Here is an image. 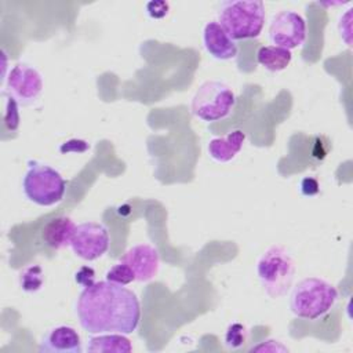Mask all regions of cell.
<instances>
[{"instance_id": "obj_21", "label": "cell", "mask_w": 353, "mask_h": 353, "mask_svg": "<svg viewBox=\"0 0 353 353\" xmlns=\"http://www.w3.org/2000/svg\"><path fill=\"white\" fill-rule=\"evenodd\" d=\"M145 8L150 18L161 19L168 14L170 4H168V1H164V0H152V1L146 3Z\"/></svg>"}, {"instance_id": "obj_3", "label": "cell", "mask_w": 353, "mask_h": 353, "mask_svg": "<svg viewBox=\"0 0 353 353\" xmlns=\"http://www.w3.org/2000/svg\"><path fill=\"white\" fill-rule=\"evenodd\" d=\"M338 301L336 288L324 279L306 277L291 291L290 309L305 320H317L327 314Z\"/></svg>"}, {"instance_id": "obj_16", "label": "cell", "mask_w": 353, "mask_h": 353, "mask_svg": "<svg viewBox=\"0 0 353 353\" xmlns=\"http://www.w3.org/2000/svg\"><path fill=\"white\" fill-rule=\"evenodd\" d=\"M292 59L290 50L277 46H263L256 52V61L269 72L284 70Z\"/></svg>"}, {"instance_id": "obj_23", "label": "cell", "mask_w": 353, "mask_h": 353, "mask_svg": "<svg viewBox=\"0 0 353 353\" xmlns=\"http://www.w3.org/2000/svg\"><path fill=\"white\" fill-rule=\"evenodd\" d=\"M90 149V145L87 141L83 139H70L68 142H63L59 146V152L61 153H69V152H74V153H83L85 150Z\"/></svg>"}, {"instance_id": "obj_2", "label": "cell", "mask_w": 353, "mask_h": 353, "mask_svg": "<svg viewBox=\"0 0 353 353\" xmlns=\"http://www.w3.org/2000/svg\"><path fill=\"white\" fill-rule=\"evenodd\" d=\"M265 18V4L261 0H228L218 7V23L234 41L258 37Z\"/></svg>"}, {"instance_id": "obj_24", "label": "cell", "mask_w": 353, "mask_h": 353, "mask_svg": "<svg viewBox=\"0 0 353 353\" xmlns=\"http://www.w3.org/2000/svg\"><path fill=\"white\" fill-rule=\"evenodd\" d=\"M320 192L319 181L314 176H303L301 179V193L303 196H314Z\"/></svg>"}, {"instance_id": "obj_15", "label": "cell", "mask_w": 353, "mask_h": 353, "mask_svg": "<svg viewBox=\"0 0 353 353\" xmlns=\"http://www.w3.org/2000/svg\"><path fill=\"white\" fill-rule=\"evenodd\" d=\"M87 352L91 353H130L131 341L120 332H105L91 336L87 342Z\"/></svg>"}, {"instance_id": "obj_18", "label": "cell", "mask_w": 353, "mask_h": 353, "mask_svg": "<svg viewBox=\"0 0 353 353\" xmlns=\"http://www.w3.org/2000/svg\"><path fill=\"white\" fill-rule=\"evenodd\" d=\"M105 279L110 283L119 284V285H127L130 283H132L135 279V274L132 272V269L130 268V265H127L125 262L120 261L117 263H114L105 274Z\"/></svg>"}, {"instance_id": "obj_12", "label": "cell", "mask_w": 353, "mask_h": 353, "mask_svg": "<svg viewBox=\"0 0 353 353\" xmlns=\"http://www.w3.org/2000/svg\"><path fill=\"white\" fill-rule=\"evenodd\" d=\"M39 352L44 353H81V338L73 327L58 325L51 328L41 339Z\"/></svg>"}, {"instance_id": "obj_14", "label": "cell", "mask_w": 353, "mask_h": 353, "mask_svg": "<svg viewBox=\"0 0 353 353\" xmlns=\"http://www.w3.org/2000/svg\"><path fill=\"white\" fill-rule=\"evenodd\" d=\"M245 141V134L241 130H234L225 137H215L207 145L208 154L218 163L233 160L241 150Z\"/></svg>"}, {"instance_id": "obj_5", "label": "cell", "mask_w": 353, "mask_h": 353, "mask_svg": "<svg viewBox=\"0 0 353 353\" xmlns=\"http://www.w3.org/2000/svg\"><path fill=\"white\" fill-rule=\"evenodd\" d=\"M256 274L265 292L272 298H279L291 288L295 265L290 252L283 245L274 244L258 259Z\"/></svg>"}, {"instance_id": "obj_20", "label": "cell", "mask_w": 353, "mask_h": 353, "mask_svg": "<svg viewBox=\"0 0 353 353\" xmlns=\"http://www.w3.org/2000/svg\"><path fill=\"white\" fill-rule=\"evenodd\" d=\"M3 98L6 99V110H4V125L15 131L19 125V112H18V101L7 92H3Z\"/></svg>"}, {"instance_id": "obj_7", "label": "cell", "mask_w": 353, "mask_h": 353, "mask_svg": "<svg viewBox=\"0 0 353 353\" xmlns=\"http://www.w3.org/2000/svg\"><path fill=\"white\" fill-rule=\"evenodd\" d=\"M269 40L273 46L290 51L301 47L306 40V21L292 10L274 14L269 25Z\"/></svg>"}, {"instance_id": "obj_8", "label": "cell", "mask_w": 353, "mask_h": 353, "mask_svg": "<svg viewBox=\"0 0 353 353\" xmlns=\"http://www.w3.org/2000/svg\"><path fill=\"white\" fill-rule=\"evenodd\" d=\"M109 243V232L102 223L83 222L74 229L70 248L79 258L95 261L108 251Z\"/></svg>"}, {"instance_id": "obj_10", "label": "cell", "mask_w": 353, "mask_h": 353, "mask_svg": "<svg viewBox=\"0 0 353 353\" xmlns=\"http://www.w3.org/2000/svg\"><path fill=\"white\" fill-rule=\"evenodd\" d=\"M130 265L138 281H149L156 277L160 266V255L157 248L150 244H137L127 250L120 259Z\"/></svg>"}, {"instance_id": "obj_13", "label": "cell", "mask_w": 353, "mask_h": 353, "mask_svg": "<svg viewBox=\"0 0 353 353\" xmlns=\"http://www.w3.org/2000/svg\"><path fill=\"white\" fill-rule=\"evenodd\" d=\"M74 229H76V225L69 216L59 215V216L51 218L44 225V228L41 229V239L48 247L54 250L65 248L70 245Z\"/></svg>"}, {"instance_id": "obj_11", "label": "cell", "mask_w": 353, "mask_h": 353, "mask_svg": "<svg viewBox=\"0 0 353 353\" xmlns=\"http://www.w3.org/2000/svg\"><path fill=\"white\" fill-rule=\"evenodd\" d=\"M203 44L205 51L218 61L234 59L239 52L236 41L226 33L218 21H211L204 25Z\"/></svg>"}, {"instance_id": "obj_22", "label": "cell", "mask_w": 353, "mask_h": 353, "mask_svg": "<svg viewBox=\"0 0 353 353\" xmlns=\"http://www.w3.org/2000/svg\"><path fill=\"white\" fill-rule=\"evenodd\" d=\"M74 281L83 288L90 287L95 283V270L91 266H81L74 273Z\"/></svg>"}, {"instance_id": "obj_17", "label": "cell", "mask_w": 353, "mask_h": 353, "mask_svg": "<svg viewBox=\"0 0 353 353\" xmlns=\"http://www.w3.org/2000/svg\"><path fill=\"white\" fill-rule=\"evenodd\" d=\"M44 284V272L43 268L37 263L28 265L19 273V285L25 292H37L43 288Z\"/></svg>"}, {"instance_id": "obj_6", "label": "cell", "mask_w": 353, "mask_h": 353, "mask_svg": "<svg viewBox=\"0 0 353 353\" xmlns=\"http://www.w3.org/2000/svg\"><path fill=\"white\" fill-rule=\"evenodd\" d=\"M236 105L233 90L218 80H207L200 84L192 98V113L207 123L218 121L230 114Z\"/></svg>"}, {"instance_id": "obj_4", "label": "cell", "mask_w": 353, "mask_h": 353, "mask_svg": "<svg viewBox=\"0 0 353 353\" xmlns=\"http://www.w3.org/2000/svg\"><path fill=\"white\" fill-rule=\"evenodd\" d=\"M22 189L26 199L32 203L41 207H51L62 201L66 181L51 165L37 160H29Z\"/></svg>"}, {"instance_id": "obj_1", "label": "cell", "mask_w": 353, "mask_h": 353, "mask_svg": "<svg viewBox=\"0 0 353 353\" xmlns=\"http://www.w3.org/2000/svg\"><path fill=\"white\" fill-rule=\"evenodd\" d=\"M76 313L81 328L90 334H131L139 324L141 305L134 291L105 280L83 288Z\"/></svg>"}, {"instance_id": "obj_19", "label": "cell", "mask_w": 353, "mask_h": 353, "mask_svg": "<svg viewBox=\"0 0 353 353\" xmlns=\"http://www.w3.org/2000/svg\"><path fill=\"white\" fill-rule=\"evenodd\" d=\"M247 328L241 323H232L225 332V345L230 349L241 347L247 341Z\"/></svg>"}, {"instance_id": "obj_9", "label": "cell", "mask_w": 353, "mask_h": 353, "mask_svg": "<svg viewBox=\"0 0 353 353\" xmlns=\"http://www.w3.org/2000/svg\"><path fill=\"white\" fill-rule=\"evenodd\" d=\"M7 88L8 94L19 103L29 105L40 97L43 91V77L34 66L26 62H18L8 73Z\"/></svg>"}]
</instances>
